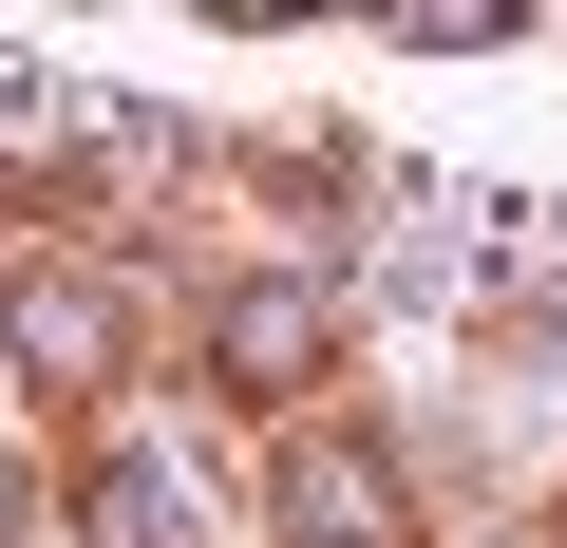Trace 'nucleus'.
<instances>
[{"label":"nucleus","mask_w":567,"mask_h":548,"mask_svg":"<svg viewBox=\"0 0 567 548\" xmlns=\"http://www.w3.org/2000/svg\"><path fill=\"white\" fill-rule=\"evenodd\" d=\"M284 529H303V548H398V473L360 435H322L303 473H284Z\"/></svg>","instance_id":"nucleus-2"},{"label":"nucleus","mask_w":567,"mask_h":548,"mask_svg":"<svg viewBox=\"0 0 567 548\" xmlns=\"http://www.w3.org/2000/svg\"><path fill=\"white\" fill-rule=\"evenodd\" d=\"M20 360H39V379H95V360H114V303H95V285H20Z\"/></svg>","instance_id":"nucleus-3"},{"label":"nucleus","mask_w":567,"mask_h":548,"mask_svg":"<svg viewBox=\"0 0 567 548\" xmlns=\"http://www.w3.org/2000/svg\"><path fill=\"white\" fill-rule=\"evenodd\" d=\"M95 529H114V548H189V492H171L152 454H114V473H95Z\"/></svg>","instance_id":"nucleus-4"},{"label":"nucleus","mask_w":567,"mask_h":548,"mask_svg":"<svg viewBox=\"0 0 567 548\" xmlns=\"http://www.w3.org/2000/svg\"><path fill=\"white\" fill-rule=\"evenodd\" d=\"M208 360H227L246 397H303V379L341 360V303H322V285H246V303L208 322Z\"/></svg>","instance_id":"nucleus-1"}]
</instances>
